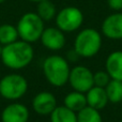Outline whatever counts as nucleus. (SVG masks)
<instances>
[{
    "instance_id": "1",
    "label": "nucleus",
    "mask_w": 122,
    "mask_h": 122,
    "mask_svg": "<svg viewBox=\"0 0 122 122\" xmlns=\"http://www.w3.org/2000/svg\"><path fill=\"white\" fill-rule=\"evenodd\" d=\"M33 48L26 41H15L2 47L1 59L5 66L19 70L27 66L33 59Z\"/></svg>"
},
{
    "instance_id": "2",
    "label": "nucleus",
    "mask_w": 122,
    "mask_h": 122,
    "mask_svg": "<svg viewBox=\"0 0 122 122\" xmlns=\"http://www.w3.org/2000/svg\"><path fill=\"white\" fill-rule=\"evenodd\" d=\"M71 67L66 60L61 56H49L43 62V72L51 85L62 87L69 80Z\"/></svg>"
},
{
    "instance_id": "3",
    "label": "nucleus",
    "mask_w": 122,
    "mask_h": 122,
    "mask_svg": "<svg viewBox=\"0 0 122 122\" xmlns=\"http://www.w3.org/2000/svg\"><path fill=\"white\" fill-rule=\"evenodd\" d=\"M102 47V36L97 30L86 28L78 32L74 41V51L81 58H92Z\"/></svg>"
},
{
    "instance_id": "4",
    "label": "nucleus",
    "mask_w": 122,
    "mask_h": 122,
    "mask_svg": "<svg viewBox=\"0 0 122 122\" xmlns=\"http://www.w3.org/2000/svg\"><path fill=\"white\" fill-rule=\"evenodd\" d=\"M18 36L23 41L33 43L40 40L44 28V20L36 13H26L20 17L17 24Z\"/></svg>"
},
{
    "instance_id": "5",
    "label": "nucleus",
    "mask_w": 122,
    "mask_h": 122,
    "mask_svg": "<svg viewBox=\"0 0 122 122\" xmlns=\"http://www.w3.org/2000/svg\"><path fill=\"white\" fill-rule=\"evenodd\" d=\"M28 89L25 77L18 74L6 75L0 80V94L8 100H17L21 97Z\"/></svg>"
},
{
    "instance_id": "6",
    "label": "nucleus",
    "mask_w": 122,
    "mask_h": 122,
    "mask_svg": "<svg viewBox=\"0 0 122 122\" xmlns=\"http://www.w3.org/2000/svg\"><path fill=\"white\" fill-rule=\"evenodd\" d=\"M56 25L63 32H73L84 23V14L76 6H66L56 14Z\"/></svg>"
},
{
    "instance_id": "7",
    "label": "nucleus",
    "mask_w": 122,
    "mask_h": 122,
    "mask_svg": "<svg viewBox=\"0 0 122 122\" xmlns=\"http://www.w3.org/2000/svg\"><path fill=\"white\" fill-rule=\"evenodd\" d=\"M75 91L86 93L91 87H93V73L90 69L84 65H76L71 69L67 80Z\"/></svg>"
},
{
    "instance_id": "8",
    "label": "nucleus",
    "mask_w": 122,
    "mask_h": 122,
    "mask_svg": "<svg viewBox=\"0 0 122 122\" xmlns=\"http://www.w3.org/2000/svg\"><path fill=\"white\" fill-rule=\"evenodd\" d=\"M102 33L110 40H122V13L116 12L102 23Z\"/></svg>"
},
{
    "instance_id": "9",
    "label": "nucleus",
    "mask_w": 122,
    "mask_h": 122,
    "mask_svg": "<svg viewBox=\"0 0 122 122\" xmlns=\"http://www.w3.org/2000/svg\"><path fill=\"white\" fill-rule=\"evenodd\" d=\"M42 44L51 51H59L65 45L64 32L59 28L49 27L43 30L40 38Z\"/></svg>"
},
{
    "instance_id": "10",
    "label": "nucleus",
    "mask_w": 122,
    "mask_h": 122,
    "mask_svg": "<svg viewBox=\"0 0 122 122\" xmlns=\"http://www.w3.org/2000/svg\"><path fill=\"white\" fill-rule=\"evenodd\" d=\"M32 107L39 115L46 116L51 115V112L57 107V100L51 92H41L34 97L32 101Z\"/></svg>"
},
{
    "instance_id": "11",
    "label": "nucleus",
    "mask_w": 122,
    "mask_h": 122,
    "mask_svg": "<svg viewBox=\"0 0 122 122\" xmlns=\"http://www.w3.org/2000/svg\"><path fill=\"white\" fill-rule=\"evenodd\" d=\"M2 122H27L29 110L23 104H11L2 112Z\"/></svg>"
},
{
    "instance_id": "12",
    "label": "nucleus",
    "mask_w": 122,
    "mask_h": 122,
    "mask_svg": "<svg viewBox=\"0 0 122 122\" xmlns=\"http://www.w3.org/2000/svg\"><path fill=\"white\" fill-rule=\"evenodd\" d=\"M87 105L95 108V109H103L108 104V97L106 94L105 88L97 86H93L86 92Z\"/></svg>"
},
{
    "instance_id": "13",
    "label": "nucleus",
    "mask_w": 122,
    "mask_h": 122,
    "mask_svg": "<svg viewBox=\"0 0 122 122\" xmlns=\"http://www.w3.org/2000/svg\"><path fill=\"white\" fill-rule=\"evenodd\" d=\"M105 71L112 79L122 80V51L110 53L105 61Z\"/></svg>"
},
{
    "instance_id": "14",
    "label": "nucleus",
    "mask_w": 122,
    "mask_h": 122,
    "mask_svg": "<svg viewBox=\"0 0 122 122\" xmlns=\"http://www.w3.org/2000/svg\"><path fill=\"white\" fill-rule=\"evenodd\" d=\"M64 106H66L67 108H70L73 112H78L87 106L86 94L75 90L67 93L64 97Z\"/></svg>"
},
{
    "instance_id": "15",
    "label": "nucleus",
    "mask_w": 122,
    "mask_h": 122,
    "mask_svg": "<svg viewBox=\"0 0 122 122\" xmlns=\"http://www.w3.org/2000/svg\"><path fill=\"white\" fill-rule=\"evenodd\" d=\"M51 122H77V114L66 106H57L51 114Z\"/></svg>"
},
{
    "instance_id": "16",
    "label": "nucleus",
    "mask_w": 122,
    "mask_h": 122,
    "mask_svg": "<svg viewBox=\"0 0 122 122\" xmlns=\"http://www.w3.org/2000/svg\"><path fill=\"white\" fill-rule=\"evenodd\" d=\"M105 91L110 103L117 104L122 102V80L110 79L105 87Z\"/></svg>"
},
{
    "instance_id": "17",
    "label": "nucleus",
    "mask_w": 122,
    "mask_h": 122,
    "mask_svg": "<svg viewBox=\"0 0 122 122\" xmlns=\"http://www.w3.org/2000/svg\"><path fill=\"white\" fill-rule=\"evenodd\" d=\"M36 14L44 21H49L56 17L57 10H56L55 4L51 0H43V1L38 2Z\"/></svg>"
},
{
    "instance_id": "18",
    "label": "nucleus",
    "mask_w": 122,
    "mask_h": 122,
    "mask_svg": "<svg viewBox=\"0 0 122 122\" xmlns=\"http://www.w3.org/2000/svg\"><path fill=\"white\" fill-rule=\"evenodd\" d=\"M77 114V122H103L99 109L87 105Z\"/></svg>"
},
{
    "instance_id": "19",
    "label": "nucleus",
    "mask_w": 122,
    "mask_h": 122,
    "mask_svg": "<svg viewBox=\"0 0 122 122\" xmlns=\"http://www.w3.org/2000/svg\"><path fill=\"white\" fill-rule=\"evenodd\" d=\"M17 38H18V32L16 27L9 24L0 26V44H10L17 41Z\"/></svg>"
},
{
    "instance_id": "20",
    "label": "nucleus",
    "mask_w": 122,
    "mask_h": 122,
    "mask_svg": "<svg viewBox=\"0 0 122 122\" xmlns=\"http://www.w3.org/2000/svg\"><path fill=\"white\" fill-rule=\"evenodd\" d=\"M110 76L106 71H97L93 73V85L97 87L105 88L107 84L110 81Z\"/></svg>"
},
{
    "instance_id": "21",
    "label": "nucleus",
    "mask_w": 122,
    "mask_h": 122,
    "mask_svg": "<svg viewBox=\"0 0 122 122\" xmlns=\"http://www.w3.org/2000/svg\"><path fill=\"white\" fill-rule=\"evenodd\" d=\"M107 4L115 12L122 11V0H107Z\"/></svg>"
},
{
    "instance_id": "22",
    "label": "nucleus",
    "mask_w": 122,
    "mask_h": 122,
    "mask_svg": "<svg viewBox=\"0 0 122 122\" xmlns=\"http://www.w3.org/2000/svg\"><path fill=\"white\" fill-rule=\"evenodd\" d=\"M78 58H80L79 56H78V54L76 53L75 51H69V59L72 61V62H74V61H76L78 59Z\"/></svg>"
},
{
    "instance_id": "23",
    "label": "nucleus",
    "mask_w": 122,
    "mask_h": 122,
    "mask_svg": "<svg viewBox=\"0 0 122 122\" xmlns=\"http://www.w3.org/2000/svg\"><path fill=\"white\" fill-rule=\"evenodd\" d=\"M29 1H31V2H36V3H38V2L43 1V0H29Z\"/></svg>"
},
{
    "instance_id": "24",
    "label": "nucleus",
    "mask_w": 122,
    "mask_h": 122,
    "mask_svg": "<svg viewBox=\"0 0 122 122\" xmlns=\"http://www.w3.org/2000/svg\"><path fill=\"white\" fill-rule=\"evenodd\" d=\"M1 51H2V47H1V45H0V56H1Z\"/></svg>"
},
{
    "instance_id": "25",
    "label": "nucleus",
    "mask_w": 122,
    "mask_h": 122,
    "mask_svg": "<svg viewBox=\"0 0 122 122\" xmlns=\"http://www.w3.org/2000/svg\"><path fill=\"white\" fill-rule=\"evenodd\" d=\"M4 1H5V0H0V3H3Z\"/></svg>"
},
{
    "instance_id": "26",
    "label": "nucleus",
    "mask_w": 122,
    "mask_h": 122,
    "mask_svg": "<svg viewBox=\"0 0 122 122\" xmlns=\"http://www.w3.org/2000/svg\"><path fill=\"white\" fill-rule=\"evenodd\" d=\"M119 122H122V120H121V121H119Z\"/></svg>"
}]
</instances>
